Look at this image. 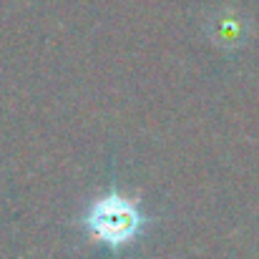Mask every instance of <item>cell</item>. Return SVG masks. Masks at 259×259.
Here are the masks:
<instances>
[{
  "label": "cell",
  "instance_id": "1",
  "mask_svg": "<svg viewBox=\"0 0 259 259\" xmlns=\"http://www.w3.org/2000/svg\"><path fill=\"white\" fill-rule=\"evenodd\" d=\"M83 222L96 239H101L111 247H121L139 234L144 217L128 199H123L118 194H108L91 204Z\"/></svg>",
  "mask_w": 259,
  "mask_h": 259
}]
</instances>
